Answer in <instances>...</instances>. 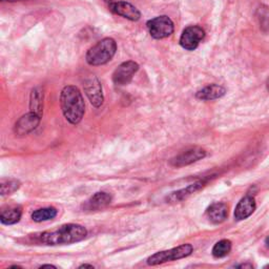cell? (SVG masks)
Returning a JSON list of instances; mask_svg holds the SVG:
<instances>
[{
	"label": "cell",
	"instance_id": "obj_1",
	"mask_svg": "<svg viewBox=\"0 0 269 269\" xmlns=\"http://www.w3.org/2000/svg\"><path fill=\"white\" fill-rule=\"evenodd\" d=\"M87 235L86 228L79 224H64L55 231H47L39 234L40 243L48 246L69 245V244L81 242Z\"/></svg>",
	"mask_w": 269,
	"mask_h": 269
},
{
	"label": "cell",
	"instance_id": "obj_2",
	"mask_svg": "<svg viewBox=\"0 0 269 269\" xmlns=\"http://www.w3.org/2000/svg\"><path fill=\"white\" fill-rule=\"evenodd\" d=\"M60 105L64 118L71 124H78L85 113V103L80 89L74 85H67L62 88Z\"/></svg>",
	"mask_w": 269,
	"mask_h": 269
},
{
	"label": "cell",
	"instance_id": "obj_3",
	"mask_svg": "<svg viewBox=\"0 0 269 269\" xmlns=\"http://www.w3.org/2000/svg\"><path fill=\"white\" fill-rule=\"evenodd\" d=\"M117 52V43L113 38L107 37L97 42L92 46L86 53L85 60L92 65V67H98L110 62Z\"/></svg>",
	"mask_w": 269,
	"mask_h": 269
},
{
	"label": "cell",
	"instance_id": "obj_4",
	"mask_svg": "<svg viewBox=\"0 0 269 269\" xmlns=\"http://www.w3.org/2000/svg\"><path fill=\"white\" fill-rule=\"evenodd\" d=\"M192 251H193L192 245H191V244H183V245L172 249L156 252V254L151 256L146 260V263L150 266L160 265L163 263L170 262V261H176L189 257L192 254Z\"/></svg>",
	"mask_w": 269,
	"mask_h": 269
},
{
	"label": "cell",
	"instance_id": "obj_5",
	"mask_svg": "<svg viewBox=\"0 0 269 269\" xmlns=\"http://www.w3.org/2000/svg\"><path fill=\"white\" fill-rule=\"evenodd\" d=\"M146 27H148L150 35L154 39H164L169 37L175 30L173 20L165 15L149 20Z\"/></svg>",
	"mask_w": 269,
	"mask_h": 269
},
{
	"label": "cell",
	"instance_id": "obj_6",
	"mask_svg": "<svg viewBox=\"0 0 269 269\" xmlns=\"http://www.w3.org/2000/svg\"><path fill=\"white\" fill-rule=\"evenodd\" d=\"M84 92L88 98L89 102L92 103L93 107L100 108L103 104L104 97L102 93V85L100 83L99 79L95 75H89L84 80Z\"/></svg>",
	"mask_w": 269,
	"mask_h": 269
},
{
	"label": "cell",
	"instance_id": "obj_7",
	"mask_svg": "<svg viewBox=\"0 0 269 269\" xmlns=\"http://www.w3.org/2000/svg\"><path fill=\"white\" fill-rule=\"evenodd\" d=\"M139 70V64L135 61H125L121 63L113 73V81L116 85H127L136 73Z\"/></svg>",
	"mask_w": 269,
	"mask_h": 269
},
{
	"label": "cell",
	"instance_id": "obj_8",
	"mask_svg": "<svg viewBox=\"0 0 269 269\" xmlns=\"http://www.w3.org/2000/svg\"><path fill=\"white\" fill-rule=\"evenodd\" d=\"M205 37V32L199 26L186 28L180 38V45L187 51H193Z\"/></svg>",
	"mask_w": 269,
	"mask_h": 269
},
{
	"label": "cell",
	"instance_id": "obj_9",
	"mask_svg": "<svg viewBox=\"0 0 269 269\" xmlns=\"http://www.w3.org/2000/svg\"><path fill=\"white\" fill-rule=\"evenodd\" d=\"M40 120H41V116L37 115L36 113L31 112L29 114H26V115L20 117L15 123L14 132L16 135L19 136L28 135L37 128L40 123Z\"/></svg>",
	"mask_w": 269,
	"mask_h": 269
},
{
	"label": "cell",
	"instance_id": "obj_10",
	"mask_svg": "<svg viewBox=\"0 0 269 269\" xmlns=\"http://www.w3.org/2000/svg\"><path fill=\"white\" fill-rule=\"evenodd\" d=\"M110 10L118 16L130 21H138L141 17L140 11L135 5L126 1H115L109 5Z\"/></svg>",
	"mask_w": 269,
	"mask_h": 269
},
{
	"label": "cell",
	"instance_id": "obj_11",
	"mask_svg": "<svg viewBox=\"0 0 269 269\" xmlns=\"http://www.w3.org/2000/svg\"><path fill=\"white\" fill-rule=\"evenodd\" d=\"M205 156H206V152L204 150L201 148H193L172 159L170 164L175 167H183V166L192 164V163L193 162H197L203 158H205Z\"/></svg>",
	"mask_w": 269,
	"mask_h": 269
},
{
	"label": "cell",
	"instance_id": "obj_12",
	"mask_svg": "<svg viewBox=\"0 0 269 269\" xmlns=\"http://www.w3.org/2000/svg\"><path fill=\"white\" fill-rule=\"evenodd\" d=\"M112 202V195L109 192H99L93 194L84 204L83 209L85 211H97L109 206Z\"/></svg>",
	"mask_w": 269,
	"mask_h": 269
},
{
	"label": "cell",
	"instance_id": "obj_13",
	"mask_svg": "<svg viewBox=\"0 0 269 269\" xmlns=\"http://www.w3.org/2000/svg\"><path fill=\"white\" fill-rule=\"evenodd\" d=\"M256 209V201L255 199L250 197V195H246L244 197L239 203L234 210V218L238 221L241 220H245L248 217H250Z\"/></svg>",
	"mask_w": 269,
	"mask_h": 269
},
{
	"label": "cell",
	"instance_id": "obj_14",
	"mask_svg": "<svg viewBox=\"0 0 269 269\" xmlns=\"http://www.w3.org/2000/svg\"><path fill=\"white\" fill-rule=\"evenodd\" d=\"M206 215L211 222L215 224H220L226 220L228 216V207L221 202L214 203V204H211L207 208Z\"/></svg>",
	"mask_w": 269,
	"mask_h": 269
},
{
	"label": "cell",
	"instance_id": "obj_15",
	"mask_svg": "<svg viewBox=\"0 0 269 269\" xmlns=\"http://www.w3.org/2000/svg\"><path fill=\"white\" fill-rule=\"evenodd\" d=\"M226 94V89L219 84H210L195 94V97L200 100H215L223 97Z\"/></svg>",
	"mask_w": 269,
	"mask_h": 269
},
{
	"label": "cell",
	"instance_id": "obj_16",
	"mask_svg": "<svg viewBox=\"0 0 269 269\" xmlns=\"http://www.w3.org/2000/svg\"><path fill=\"white\" fill-rule=\"evenodd\" d=\"M22 216V208L19 205L2 208L0 213V221L4 225H13L20 221Z\"/></svg>",
	"mask_w": 269,
	"mask_h": 269
},
{
	"label": "cell",
	"instance_id": "obj_17",
	"mask_svg": "<svg viewBox=\"0 0 269 269\" xmlns=\"http://www.w3.org/2000/svg\"><path fill=\"white\" fill-rule=\"evenodd\" d=\"M203 182H197L194 184H192L190 186H187L186 189H183L181 191H178L176 192H173L172 194L167 197V201L169 202H178V201H182L184 199H186L187 197H190L191 194H192L193 192H198L201 187H203Z\"/></svg>",
	"mask_w": 269,
	"mask_h": 269
},
{
	"label": "cell",
	"instance_id": "obj_18",
	"mask_svg": "<svg viewBox=\"0 0 269 269\" xmlns=\"http://www.w3.org/2000/svg\"><path fill=\"white\" fill-rule=\"evenodd\" d=\"M57 214H58V211H57V209L55 207L40 208V209L35 210L34 213L32 214V220L37 223L50 221V220H53L56 218Z\"/></svg>",
	"mask_w": 269,
	"mask_h": 269
},
{
	"label": "cell",
	"instance_id": "obj_19",
	"mask_svg": "<svg viewBox=\"0 0 269 269\" xmlns=\"http://www.w3.org/2000/svg\"><path fill=\"white\" fill-rule=\"evenodd\" d=\"M30 109L31 112L36 113L37 115H42V103H43V94L41 89L39 87H36L31 93V99H30Z\"/></svg>",
	"mask_w": 269,
	"mask_h": 269
},
{
	"label": "cell",
	"instance_id": "obj_20",
	"mask_svg": "<svg viewBox=\"0 0 269 269\" xmlns=\"http://www.w3.org/2000/svg\"><path fill=\"white\" fill-rule=\"evenodd\" d=\"M231 250V242L230 240L219 241L213 248V255L215 258H224Z\"/></svg>",
	"mask_w": 269,
	"mask_h": 269
},
{
	"label": "cell",
	"instance_id": "obj_21",
	"mask_svg": "<svg viewBox=\"0 0 269 269\" xmlns=\"http://www.w3.org/2000/svg\"><path fill=\"white\" fill-rule=\"evenodd\" d=\"M21 183L15 179H10V180H2L0 184V189H1V194H12L17 190H19Z\"/></svg>",
	"mask_w": 269,
	"mask_h": 269
},
{
	"label": "cell",
	"instance_id": "obj_22",
	"mask_svg": "<svg viewBox=\"0 0 269 269\" xmlns=\"http://www.w3.org/2000/svg\"><path fill=\"white\" fill-rule=\"evenodd\" d=\"M94 268L93 265H89V264H82V265H80L79 268Z\"/></svg>",
	"mask_w": 269,
	"mask_h": 269
},
{
	"label": "cell",
	"instance_id": "obj_23",
	"mask_svg": "<svg viewBox=\"0 0 269 269\" xmlns=\"http://www.w3.org/2000/svg\"><path fill=\"white\" fill-rule=\"evenodd\" d=\"M40 268H56V266H54V265H50V264H45V265L40 266Z\"/></svg>",
	"mask_w": 269,
	"mask_h": 269
},
{
	"label": "cell",
	"instance_id": "obj_24",
	"mask_svg": "<svg viewBox=\"0 0 269 269\" xmlns=\"http://www.w3.org/2000/svg\"><path fill=\"white\" fill-rule=\"evenodd\" d=\"M237 267H240V268L249 267V268H251V267H252V265H250V264H242V265H239V266H237Z\"/></svg>",
	"mask_w": 269,
	"mask_h": 269
},
{
	"label": "cell",
	"instance_id": "obj_25",
	"mask_svg": "<svg viewBox=\"0 0 269 269\" xmlns=\"http://www.w3.org/2000/svg\"><path fill=\"white\" fill-rule=\"evenodd\" d=\"M265 244H266V245H267V247H269V237L266 239V241H265Z\"/></svg>",
	"mask_w": 269,
	"mask_h": 269
},
{
	"label": "cell",
	"instance_id": "obj_26",
	"mask_svg": "<svg viewBox=\"0 0 269 269\" xmlns=\"http://www.w3.org/2000/svg\"><path fill=\"white\" fill-rule=\"evenodd\" d=\"M2 1H10V2H13V1H17V0H2Z\"/></svg>",
	"mask_w": 269,
	"mask_h": 269
},
{
	"label": "cell",
	"instance_id": "obj_27",
	"mask_svg": "<svg viewBox=\"0 0 269 269\" xmlns=\"http://www.w3.org/2000/svg\"><path fill=\"white\" fill-rule=\"evenodd\" d=\"M267 89L269 91V79H268V81H267Z\"/></svg>",
	"mask_w": 269,
	"mask_h": 269
}]
</instances>
